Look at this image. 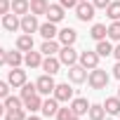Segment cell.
<instances>
[{"label":"cell","instance_id":"obj_1","mask_svg":"<svg viewBox=\"0 0 120 120\" xmlns=\"http://www.w3.org/2000/svg\"><path fill=\"white\" fill-rule=\"evenodd\" d=\"M87 82H90V87H92V90H104V87L108 85V73H106V71H101V68L97 66V68H92V71H90Z\"/></svg>","mask_w":120,"mask_h":120},{"label":"cell","instance_id":"obj_2","mask_svg":"<svg viewBox=\"0 0 120 120\" xmlns=\"http://www.w3.org/2000/svg\"><path fill=\"white\" fill-rule=\"evenodd\" d=\"M94 12H97V7L92 3H87V0H80V3L75 5V17L80 21H92L94 19Z\"/></svg>","mask_w":120,"mask_h":120},{"label":"cell","instance_id":"obj_3","mask_svg":"<svg viewBox=\"0 0 120 120\" xmlns=\"http://www.w3.org/2000/svg\"><path fill=\"white\" fill-rule=\"evenodd\" d=\"M35 87H38V94H54V87H56V82H54V78L49 75V73H45V75H40L38 80H35Z\"/></svg>","mask_w":120,"mask_h":120},{"label":"cell","instance_id":"obj_4","mask_svg":"<svg viewBox=\"0 0 120 120\" xmlns=\"http://www.w3.org/2000/svg\"><path fill=\"white\" fill-rule=\"evenodd\" d=\"M78 52L73 49V45H64L61 49H59V61H61L64 66H73V64H78Z\"/></svg>","mask_w":120,"mask_h":120},{"label":"cell","instance_id":"obj_5","mask_svg":"<svg viewBox=\"0 0 120 120\" xmlns=\"http://www.w3.org/2000/svg\"><path fill=\"white\" fill-rule=\"evenodd\" d=\"M87 68L85 66H80V64H73V66H68V80L73 82V85H80V82H85L87 80Z\"/></svg>","mask_w":120,"mask_h":120},{"label":"cell","instance_id":"obj_6","mask_svg":"<svg viewBox=\"0 0 120 120\" xmlns=\"http://www.w3.org/2000/svg\"><path fill=\"white\" fill-rule=\"evenodd\" d=\"M78 61H80V66H85L87 71H92V68L99 66V54H97V49L94 52H80Z\"/></svg>","mask_w":120,"mask_h":120},{"label":"cell","instance_id":"obj_7","mask_svg":"<svg viewBox=\"0 0 120 120\" xmlns=\"http://www.w3.org/2000/svg\"><path fill=\"white\" fill-rule=\"evenodd\" d=\"M38 28H40V24H38V17H35V14L28 12V14L21 17V31H24V33H31V35H33Z\"/></svg>","mask_w":120,"mask_h":120},{"label":"cell","instance_id":"obj_8","mask_svg":"<svg viewBox=\"0 0 120 120\" xmlns=\"http://www.w3.org/2000/svg\"><path fill=\"white\" fill-rule=\"evenodd\" d=\"M3 26H5V31L14 33V31H19V28H21V17H19V14H14V12H10V14H5V17H3Z\"/></svg>","mask_w":120,"mask_h":120},{"label":"cell","instance_id":"obj_9","mask_svg":"<svg viewBox=\"0 0 120 120\" xmlns=\"http://www.w3.org/2000/svg\"><path fill=\"white\" fill-rule=\"evenodd\" d=\"M7 82H10L12 87H24V85H26V71H21L19 66L12 68L10 75H7Z\"/></svg>","mask_w":120,"mask_h":120},{"label":"cell","instance_id":"obj_10","mask_svg":"<svg viewBox=\"0 0 120 120\" xmlns=\"http://www.w3.org/2000/svg\"><path fill=\"white\" fill-rule=\"evenodd\" d=\"M54 97H56L59 101H71V99H73V87H71L68 82H59V85L54 87Z\"/></svg>","mask_w":120,"mask_h":120},{"label":"cell","instance_id":"obj_11","mask_svg":"<svg viewBox=\"0 0 120 120\" xmlns=\"http://www.w3.org/2000/svg\"><path fill=\"white\" fill-rule=\"evenodd\" d=\"M59 68H61L59 56H45V59H42V71H45V73L54 75V73H59Z\"/></svg>","mask_w":120,"mask_h":120},{"label":"cell","instance_id":"obj_12","mask_svg":"<svg viewBox=\"0 0 120 120\" xmlns=\"http://www.w3.org/2000/svg\"><path fill=\"white\" fill-rule=\"evenodd\" d=\"M42 115H47V118H52V115H56V111H59V99L56 97H47L45 101H42Z\"/></svg>","mask_w":120,"mask_h":120},{"label":"cell","instance_id":"obj_13","mask_svg":"<svg viewBox=\"0 0 120 120\" xmlns=\"http://www.w3.org/2000/svg\"><path fill=\"white\" fill-rule=\"evenodd\" d=\"M56 38H59V42H61V45H73V42L78 40V31L66 26V28L59 31V35H56Z\"/></svg>","mask_w":120,"mask_h":120},{"label":"cell","instance_id":"obj_14","mask_svg":"<svg viewBox=\"0 0 120 120\" xmlns=\"http://www.w3.org/2000/svg\"><path fill=\"white\" fill-rule=\"evenodd\" d=\"M24 64L28 66V68H38V66H42V52H26L24 54Z\"/></svg>","mask_w":120,"mask_h":120},{"label":"cell","instance_id":"obj_15","mask_svg":"<svg viewBox=\"0 0 120 120\" xmlns=\"http://www.w3.org/2000/svg\"><path fill=\"white\" fill-rule=\"evenodd\" d=\"M45 17H47V21L59 24V21L64 19V7H61V5H49V7H47V12H45Z\"/></svg>","mask_w":120,"mask_h":120},{"label":"cell","instance_id":"obj_16","mask_svg":"<svg viewBox=\"0 0 120 120\" xmlns=\"http://www.w3.org/2000/svg\"><path fill=\"white\" fill-rule=\"evenodd\" d=\"M38 33H40L45 40H54V38L59 35V31H56V24H52V21H47V24H40Z\"/></svg>","mask_w":120,"mask_h":120},{"label":"cell","instance_id":"obj_17","mask_svg":"<svg viewBox=\"0 0 120 120\" xmlns=\"http://www.w3.org/2000/svg\"><path fill=\"white\" fill-rule=\"evenodd\" d=\"M71 111H73V115H85V113L90 111V104H87V99H82V97H78V99H71Z\"/></svg>","mask_w":120,"mask_h":120},{"label":"cell","instance_id":"obj_18","mask_svg":"<svg viewBox=\"0 0 120 120\" xmlns=\"http://www.w3.org/2000/svg\"><path fill=\"white\" fill-rule=\"evenodd\" d=\"M17 49L31 52V49H33V35H31V33H21V35L17 38Z\"/></svg>","mask_w":120,"mask_h":120},{"label":"cell","instance_id":"obj_19","mask_svg":"<svg viewBox=\"0 0 120 120\" xmlns=\"http://www.w3.org/2000/svg\"><path fill=\"white\" fill-rule=\"evenodd\" d=\"M12 12L19 14V17L28 14L31 12V0H12Z\"/></svg>","mask_w":120,"mask_h":120},{"label":"cell","instance_id":"obj_20","mask_svg":"<svg viewBox=\"0 0 120 120\" xmlns=\"http://www.w3.org/2000/svg\"><path fill=\"white\" fill-rule=\"evenodd\" d=\"M59 49H61V47H59L56 40H45V42L40 45V52H42L45 56H54V54H59Z\"/></svg>","mask_w":120,"mask_h":120},{"label":"cell","instance_id":"obj_21","mask_svg":"<svg viewBox=\"0 0 120 120\" xmlns=\"http://www.w3.org/2000/svg\"><path fill=\"white\" fill-rule=\"evenodd\" d=\"M90 35H92L97 42H99V40H106V38H108V26H106V24H94L92 31H90Z\"/></svg>","mask_w":120,"mask_h":120},{"label":"cell","instance_id":"obj_22","mask_svg":"<svg viewBox=\"0 0 120 120\" xmlns=\"http://www.w3.org/2000/svg\"><path fill=\"white\" fill-rule=\"evenodd\" d=\"M24 106L31 111V113H38L40 108H42V99H40V94L35 92L33 97H28V99H24Z\"/></svg>","mask_w":120,"mask_h":120},{"label":"cell","instance_id":"obj_23","mask_svg":"<svg viewBox=\"0 0 120 120\" xmlns=\"http://www.w3.org/2000/svg\"><path fill=\"white\" fill-rule=\"evenodd\" d=\"M87 115H90V120H104V115H106V108H104V104H90V111H87Z\"/></svg>","mask_w":120,"mask_h":120},{"label":"cell","instance_id":"obj_24","mask_svg":"<svg viewBox=\"0 0 120 120\" xmlns=\"http://www.w3.org/2000/svg\"><path fill=\"white\" fill-rule=\"evenodd\" d=\"M104 108L111 115H120V97H108L106 104H104Z\"/></svg>","mask_w":120,"mask_h":120},{"label":"cell","instance_id":"obj_25","mask_svg":"<svg viewBox=\"0 0 120 120\" xmlns=\"http://www.w3.org/2000/svg\"><path fill=\"white\" fill-rule=\"evenodd\" d=\"M106 17L111 21H120V0H113V3L106 7Z\"/></svg>","mask_w":120,"mask_h":120},{"label":"cell","instance_id":"obj_26","mask_svg":"<svg viewBox=\"0 0 120 120\" xmlns=\"http://www.w3.org/2000/svg\"><path fill=\"white\" fill-rule=\"evenodd\" d=\"M7 64H10L12 68H17V66H21V64H24V54H21V49L7 52Z\"/></svg>","mask_w":120,"mask_h":120},{"label":"cell","instance_id":"obj_27","mask_svg":"<svg viewBox=\"0 0 120 120\" xmlns=\"http://www.w3.org/2000/svg\"><path fill=\"white\" fill-rule=\"evenodd\" d=\"M47 7H49V3L47 0H31V14H45L47 12Z\"/></svg>","mask_w":120,"mask_h":120},{"label":"cell","instance_id":"obj_28","mask_svg":"<svg viewBox=\"0 0 120 120\" xmlns=\"http://www.w3.org/2000/svg\"><path fill=\"white\" fill-rule=\"evenodd\" d=\"M97 54H99V56H108V54H113V45H111L108 38L97 42Z\"/></svg>","mask_w":120,"mask_h":120},{"label":"cell","instance_id":"obj_29","mask_svg":"<svg viewBox=\"0 0 120 120\" xmlns=\"http://www.w3.org/2000/svg\"><path fill=\"white\" fill-rule=\"evenodd\" d=\"M5 120H26V111L24 108H7Z\"/></svg>","mask_w":120,"mask_h":120},{"label":"cell","instance_id":"obj_30","mask_svg":"<svg viewBox=\"0 0 120 120\" xmlns=\"http://www.w3.org/2000/svg\"><path fill=\"white\" fill-rule=\"evenodd\" d=\"M108 40L120 42V21H111V26H108Z\"/></svg>","mask_w":120,"mask_h":120},{"label":"cell","instance_id":"obj_31","mask_svg":"<svg viewBox=\"0 0 120 120\" xmlns=\"http://www.w3.org/2000/svg\"><path fill=\"white\" fill-rule=\"evenodd\" d=\"M21 104H24V99L21 97H5V108H21Z\"/></svg>","mask_w":120,"mask_h":120},{"label":"cell","instance_id":"obj_32","mask_svg":"<svg viewBox=\"0 0 120 120\" xmlns=\"http://www.w3.org/2000/svg\"><path fill=\"white\" fill-rule=\"evenodd\" d=\"M38 92V87H35V82H26L24 87H21V99H28V97H33Z\"/></svg>","mask_w":120,"mask_h":120},{"label":"cell","instance_id":"obj_33","mask_svg":"<svg viewBox=\"0 0 120 120\" xmlns=\"http://www.w3.org/2000/svg\"><path fill=\"white\" fill-rule=\"evenodd\" d=\"M71 115H73V111H71V106H66V108H59L54 118H56V120H68Z\"/></svg>","mask_w":120,"mask_h":120},{"label":"cell","instance_id":"obj_34","mask_svg":"<svg viewBox=\"0 0 120 120\" xmlns=\"http://www.w3.org/2000/svg\"><path fill=\"white\" fill-rule=\"evenodd\" d=\"M12 12V0H0V14H10Z\"/></svg>","mask_w":120,"mask_h":120},{"label":"cell","instance_id":"obj_35","mask_svg":"<svg viewBox=\"0 0 120 120\" xmlns=\"http://www.w3.org/2000/svg\"><path fill=\"white\" fill-rule=\"evenodd\" d=\"M10 82L7 80H0V99H5V97H10Z\"/></svg>","mask_w":120,"mask_h":120},{"label":"cell","instance_id":"obj_36","mask_svg":"<svg viewBox=\"0 0 120 120\" xmlns=\"http://www.w3.org/2000/svg\"><path fill=\"white\" fill-rule=\"evenodd\" d=\"M59 5H61L64 10H75V5H78V0H59Z\"/></svg>","mask_w":120,"mask_h":120},{"label":"cell","instance_id":"obj_37","mask_svg":"<svg viewBox=\"0 0 120 120\" xmlns=\"http://www.w3.org/2000/svg\"><path fill=\"white\" fill-rule=\"evenodd\" d=\"M111 3H113V0H92V5H94L97 10H106Z\"/></svg>","mask_w":120,"mask_h":120},{"label":"cell","instance_id":"obj_38","mask_svg":"<svg viewBox=\"0 0 120 120\" xmlns=\"http://www.w3.org/2000/svg\"><path fill=\"white\" fill-rule=\"evenodd\" d=\"M5 64H7V49L0 47V66H5Z\"/></svg>","mask_w":120,"mask_h":120},{"label":"cell","instance_id":"obj_39","mask_svg":"<svg viewBox=\"0 0 120 120\" xmlns=\"http://www.w3.org/2000/svg\"><path fill=\"white\" fill-rule=\"evenodd\" d=\"M113 56H115V59H118V61H120V42H118V45L113 47Z\"/></svg>","mask_w":120,"mask_h":120},{"label":"cell","instance_id":"obj_40","mask_svg":"<svg viewBox=\"0 0 120 120\" xmlns=\"http://www.w3.org/2000/svg\"><path fill=\"white\" fill-rule=\"evenodd\" d=\"M113 75H115V78H118V80H120V61H118V64H115V66H113Z\"/></svg>","mask_w":120,"mask_h":120},{"label":"cell","instance_id":"obj_41","mask_svg":"<svg viewBox=\"0 0 120 120\" xmlns=\"http://www.w3.org/2000/svg\"><path fill=\"white\" fill-rule=\"evenodd\" d=\"M5 111H7V108H5V104H0V115H5Z\"/></svg>","mask_w":120,"mask_h":120},{"label":"cell","instance_id":"obj_42","mask_svg":"<svg viewBox=\"0 0 120 120\" xmlns=\"http://www.w3.org/2000/svg\"><path fill=\"white\" fill-rule=\"evenodd\" d=\"M26 120H40V118H38V115H33V113H31V115H28V118H26Z\"/></svg>","mask_w":120,"mask_h":120},{"label":"cell","instance_id":"obj_43","mask_svg":"<svg viewBox=\"0 0 120 120\" xmlns=\"http://www.w3.org/2000/svg\"><path fill=\"white\" fill-rule=\"evenodd\" d=\"M68 120H80V115H71V118H68Z\"/></svg>","mask_w":120,"mask_h":120},{"label":"cell","instance_id":"obj_44","mask_svg":"<svg viewBox=\"0 0 120 120\" xmlns=\"http://www.w3.org/2000/svg\"><path fill=\"white\" fill-rule=\"evenodd\" d=\"M118 97H120V87H118Z\"/></svg>","mask_w":120,"mask_h":120},{"label":"cell","instance_id":"obj_45","mask_svg":"<svg viewBox=\"0 0 120 120\" xmlns=\"http://www.w3.org/2000/svg\"><path fill=\"white\" fill-rule=\"evenodd\" d=\"M78 3H80V0H78Z\"/></svg>","mask_w":120,"mask_h":120}]
</instances>
